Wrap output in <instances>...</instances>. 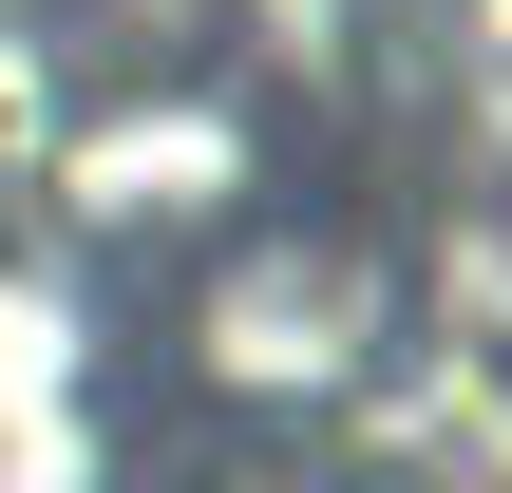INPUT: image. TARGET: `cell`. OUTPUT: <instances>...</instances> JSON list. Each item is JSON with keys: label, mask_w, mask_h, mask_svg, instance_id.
I'll use <instances>...</instances> for the list:
<instances>
[{"label": "cell", "mask_w": 512, "mask_h": 493, "mask_svg": "<svg viewBox=\"0 0 512 493\" xmlns=\"http://www.w3.org/2000/svg\"><path fill=\"white\" fill-rule=\"evenodd\" d=\"M209 380H247V399H342L361 361H380V266L342 247V228H228V266H209Z\"/></svg>", "instance_id": "cell-1"}]
</instances>
